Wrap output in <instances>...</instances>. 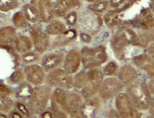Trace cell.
I'll list each match as a JSON object with an SVG mask.
<instances>
[{
  "mask_svg": "<svg viewBox=\"0 0 154 118\" xmlns=\"http://www.w3.org/2000/svg\"><path fill=\"white\" fill-rule=\"evenodd\" d=\"M138 34L129 26H121L114 33L110 41L116 58L119 60L133 58L141 54L142 48L137 44Z\"/></svg>",
  "mask_w": 154,
  "mask_h": 118,
  "instance_id": "1",
  "label": "cell"
},
{
  "mask_svg": "<svg viewBox=\"0 0 154 118\" xmlns=\"http://www.w3.org/2000/svg\"><path fill=\"white\" fill-rule=\"evenodd\" d=\"M126 93L139 110H146L151 103L152 96L148 84L144 80L137 79L128 85Z\"/></svg>",
  "mask_w": 154,
  "mask_h": 118,
  "instance_id": "2",
  "label": "cell"
},
{
  "mask_svg": "<svg viewBox=\"0 0 154 118\" xmlns=\"http://www.w3.org/2000/svg\"><path fill=\"white\" fill-rule=\"evenodd\" d=\"M81 57L84 68L92 69L102 66L107 61V54L103 46L94 48L84 47L81 51Z\"/></svg>",
  "mask_w": 154,
  "mask_h": 118,
  "instance_id": "3",
  "label": "cell"
},
{
  "mask_svg": "<svg viewBox=\"0 0 154 118\" xmlns=\"http://www.w3.org/2000/svg\"><path fill=\"white\" fill-rule=\"evenodd\" d=\"M77 23L79 28L85 32L95 34L101 29L102 19L96 12L88 9L79 14Z\"/></svg>",
  "mask_w": 154,
  "mask_h": 118,
  "instance_id": "4",
  "label": "cell"
},
{
  "mask_svg": "<svg viewBox=\"0 0 154 118\" xmlns=\"http://www.w3.org/2000/svg\"><path fill=\"white\" fill-rule=\"evenodd\" d=\"M51 95V90L48 86H39L33 90L29 99V107L31 113L40 114L46 109Z\"/></svg>",
  "mask_w": 154,
  "mask_h": 118,
  "instance_id": "5",
  "label": "cell"
},
{
  "mask_svg": "<svg viewBox=\"0 0 154 118\" xmlns=\"http://www.w3.org/2000/svg\"><path fill=\"white\" fill-rule=\"evenodd\" d=\"M116 110L122 117H139L141 115L126 92H120L116 96Z\"/></svg>",
  "mask_w": 154,
  "mask_h": 118,
  "instance_id": "6",
  "label": "cell"
},
{
  "mask_svg": "<svg viewBox=\"0 0 154 118\" xmlns=\"http://www.w3.org/2000/svg\"><path fill=\"white\" fill-rule=\"evenodd\" d=\"M89 80L88 83L82 88L81 94L82 96L86 99L93 97L96 93L99 92L100 85L103 80V72L102 70L92 68L88 70Z\"/></svg>",
  "mask_w": 154,
  "mask_h": 118,
  "instance_id": "7",
  "label": "cell"
},
{
  "mask_svg": "<svg viewBox=\"0 0 154 118\" xmlns=\"http://www.w3.org/2000/svg\"><path fill=\"white\" fill-rule=\"evenodd\" d=\"M124 85L118 78L109 77L104 79L99 90V94L105 100L116 97L124 89Z\"/></svg>",
  "mask_w": 154,
  "mask_h": 118,
  "instance_id": "8",
  "label": "cell"
},
{
  "mask_svg": "<svg viewBox=\"0 0 154 118\" xmlns=\"http://www.w3.org/2000/svg\"><path fill=\"white\" fill-rule=\"evenodd\" d=\"M29 33L32 38L33 44L39 54H43L48 50L50 42L47 33L43 31L41 23H35L29 28Z\"/></svg>",
  "mask_w": 154,
  "mask_h": 118,
  "instance_id": "9",
  "label": "cell"
},
{
  "mask_svg": "<svg viewBox=\"0 0 154 118\" xmlns=\"http://www.w3.org/2000/svg\"><path fill=\"white\" fill-rule=\"evenodd\" d=\"M71 73L60 68L53 69L47 76L49 84L60 88H70L73 86V78Z\"/></svg>",
  "mask_w": 154,
  "mask_h": 118,
  "instance_id": "10",
  "label": "cell"
},
{
  "mask_svg": "<svg viewBox=\"0 0 154 118\" xmlns=\"http://www.w3.org/2000/svg\"><path fill=\"white\" fill-rule=\"evenodd\" d=\"M133 24L145 31L153 30L154 4L146 7Z\"/></svg>",
  "mask_w": 154,
  "mask_h": 118,
  "instance_id": "11",
  "label": "cell"
},
{
  "mask_svg": "<svg viewBox=\"0 0 154 118\" xmlns=\"http://www.w3.org/2000/svg\"><path fill=\"white\" fill-rule=\"evenodd\" d=\"M82 96H81L76 92H66L62 104L60 105V109L70 113H76L80 111L82 106Z\"/></svg>",
  "mask_w": 154,
  "mask_h": 118,
  "instance_id": "12",
  "label": "cell"
},
{
  "mask_svg": "<svg viewBox=\"0 0 154 118\" xmlns=\"http://www.w3.org/2000/svg\"><path fill=\"white\" fill-rule=\"evenodd\" d=\"M31 4L38 11L40 19L44 22H48L55 14L54 7L50 0H31Z\"/></svg>",
  "mask_w": 154,
  "mask_h": 118,
  "instance_id": "13",
  "label": "cell"
},
{
  "mask_svg": "<svg viewBox=\"0 0 154 118\" xmlns=\"http://www.w3.org/2000/svg\"><path fill=\"white\" fill-rule=\"evenodd\" d=\"M24 73L27 80L32 85H39L44 81V70L37 64H32L25 67Z\"/></svg>",
  "mask_w": 154,
  "mask_h": 118,
  "instance_id": "14",
  "label": "cell"
},
{
  "mask_svg": "<svg viewBox=\"0 0 154 118\" xmlns=\"http://www.w3.org/2000/svg\"><path fill=\"white\" fill-rule=\"evenodd\" d=\"M132 61L137 68L154 77V59L148 54H140L132 58Z\"/></svg>",
  "mask_w": 154,
  "mask_h": 118,
  "instance_id": "15",
  "label": "cell"
},
{
  "mask_svg": "<svg viewBox=\"0 0 154 118\" xmlns=\"http://www.w3.org/2000/svg\"><path fill=\"white\" fill-rule=\"evenodd\" d=\"M101 108V102L97 97L88 98L82 103L80 109L81 116L85 117H94L97 115Z\"/></svg>",
  "mask_w": 154,
  "mask_h": 118,
  "instance_id": "16",
  "label": "cell"
},
{
  "mask_svg": "<svg viewBox=\"0 0 154 118\" xmlns=\"http://www.w3.org/2000/svg\"><path fill=\"white\" fill-rule=\"evenodd\" d=\"M82 61L81 54L77 49H72L66 55L64 60L65 70L72 74L78 71Z\"/></svg>",
  "mask_w": 154,
  "mask_h": 118,
  "instance_id": "17",
  "label": "cell"
},
{
  "mask_svg": "<svg viewBox=\"0 0 154 118\" xmlns=\"http://www.w3.org/2000/svg\"><path fill=\"white\" fill-rule=\"evenodd\" d=\"M117 78L123 82L124 85H128L137 79L138 72L131 65L125 64L118 70Z\"/></svg>",
  "mask_w": 154,
  "mask_h": 118,
  "instance_id": "18",
  "label": "cell"
},
{
  "mask_svg": "<svg viewBox=\"0 0 154 118\" xmlns=\"http://www.w3.org/2000/svg\"><path fill=\"white\" fill-rule=\"evenodd\" d=\"M80 5V0H57L53 5L55 14L58 17H64L71 9Z\"/></svg>",
  "mask_w": 154,
  "mask_h": 118,
  "instance_id": "19",
  "label": "cell"
},
{
  "mask_svg": "<svg viewBox=\"0 0 154 118\" xmlns=\"http://www.w3.org/2000/svg\"><path fill=\"white\" fill-rule=\"evenodd\" d=\"M64 61V56L60 54H49L45 55L41 59L43 68L47 70H53L62 64Z\"/></svg>",
  "mask_w": 154,
  "mask_h": 118,
  "instance_id": "20",
  "label": "cell"
},
{
  "mask_svg": "<svg viewBox=\"0 0 154 118\" xmlns=\"http://www.w3.org/2000/svg\"><path fill=\"white\" fill-rule=\"evenodd\" d=\"M78 36L77 31L75 29H70L59 35L56 40L53 42V47H60L67 45L75 39Z\"/></svg>",
  "mask_w": 154,
  "mask_h": 118,
  "instance_id": "21",
  "label": "cell"
},
{
  "mask_svg": "<svg viewBox=\"0 0 154 118\" xmlns=\"http://www.w3.org/2000/svg\"><path fill=\"white\" fill-rule=\"evenodd\" d=\"M14 44L17 51L21 54L28 52L32 48V42L28 37L23 36V35L17 36Z\"/></svg>",
  "mask_w": 154,
  "mask_h": 118,
  "instance_id": "22",
  "label": "cell"
},
{
  "mask_svg": "<svg viewBox=\"0 0 154 118\" xmlns=\"http://www.w3.org/2000/svg\"><path fill=\"white\" fill-rule=\"evenodd\" d=\"M2 46H7L14 42L16 37V29L12 26H7L1 30Z\"/></svg>",
  "mask_w": 154,
  "mask_h": 118,
  "instance_id": "23",
  "label": "cell"
},
{
  "mask_svg": "<svg viewBox=\"0 0 154 118\" xmlns=\"http://www.w3.org/2000/svg\"><path fill=\"white\" fill-rule=\"evenodd\" d=\"M104 22L109 28L116 26L121 23L119 19V11L118 9H114L109 11L104 16Z\"/></svg>",
  "mask_w": 154,
  "mask_h": 118,
  "instance_id": "24",
  "label": "cell"
},
{
  "mask_svg": "<svg viewBox=\"0 0 154 118\" xmlns=\"http://www.w3.org/2000/svg\"><path fill=\"white\" fill-rule=\"evenodd\" d=\"M33 92V88L28 82H22L17 90V97L21 100L30 99Z\"/></svg>",
  "mask_w": 154,
  "mask_h": 118,
  "instance_id": "25",
  "label": "cell"
},
{
  "mask_svg": "<svg viewBox=\"0 0 154 118\" xmlns=\"http://www.w3.org/2000/svg\"><path fill=\"white\" fill-rule=\"evenodd\" d=\"M66 31V25L58 20L51 21L46 26V32L49 35H60Z\"/></svg>",
  "mask_w": 154,
  "mask_h": 118,
  "instance_id": "26",
  "label": "cell"
},
{
  "mask_svg": "<svg viewBox=\"0 0 154 118\" xmlns=\"http://www.w3.org/2000/svg\"><path fill=\"white\" fill-rule=\"evenodd\" d=\"M23 14L25 17L28 19V21L32 23H35L40 19L38 11L37 9L33 6L32 4H26L23 8Z\"/></svg>",
  "mask_w": 154,
  "mask_h": 118,
  "instance_id": "27",
  "label": "cell"
},
{
  "mask_svg": "<svg viewBox=\"0 0 154 118\" xmlns=\"http://www.w3.org/2000/svg\"><path fill=\"white\" fill-rule=\"evenodd\" d=\"M89 80L88 72L81 70L73 78V86L76 88H82L88 83Z\"/></svg>",
  "mask_w": 154,
  "mask_h": 118,
  "instance_id": "28",
  "label": "cell"
},
{
  "mask_svg": "<svg viewBox=\"0 0 154 118\" xmlns=\"http://www.w3.org/2000/svg\"><path fill=\"white\" fill-rule=\"evenodd\" d=\"M14 25L17 28H26L28 26V19L25 17L24 14L21 11L15 13L12 17Z\"/></svg>",
  "mask_w": 154,
  "mask_h": 118,
  "instance_id": "29",
  "label": "cell"
},
{
  "mask_svg": "<svg viewBox=\"0 0 154 118\" xmlns=\"http://www.w3.org/2000/svg\"><path fill=\"white\" fill-rule=\"evenodd\" d=\"M19 5L18 0H0L2 11H9L16 9Z\"/></svg>",
  "mask_w": 154,
  "mask_h": 118,
  "instance_id": "30",
  "label": "cell"
},
{
  "mask_svg": "<svg viewBox=\"0 0 154 118\" xmlns=\"http://www.w3.org/2000/svg\"><path fill=\"white\" fill-rule=\"evenodd\" d=\"M109 2L104 0V1L98 2H94L88 6V9L94 12L100 13L103 12L108 8Z\"/></svg>",
  "mask_w": 154,
  "mask_h": 118,
  "instance_id": "31",
  "label": "cell"
},
{
  "mask_svg": "<svg viewBox=\"0 0 154 118\" xmlns=\"http://www.w3.org/2000/svg\"><path fill=\"white\" fill-rule=\"evenodd\" d=\"M118 70H119L118 64L115 61H110L106 65L102 72H103L104 76H112L117 73Z\"/></svg>",
  "mask_w": 154,
  "mask_h": 118,
  "instance_id": "32",
  "label": "cell"
},
{
  "mask_svg": "<svg viewBox=\"0 0 154 118\" xmlns=\"http://www.w3.org/2000/svg\"><path fill=\"white\" fill-rule=\"evenodd\" d=\"M13 100L8 97L7 95H2L1 94V104L0 108L1 110L4 112H7L12 107Z\"/></svg>",
  "mask_w": 154,
  "mask_h": 118,
  "instance_id": "33",
  "label": "cell"
},
{
  "mask_svg": "<svg viewBox=\"0 0 154 118\" xmlns=\"http://www.w3.org/2000/svg\"><path fill=\"white\" fill-rule=\"evenodd\" d=\"M9 80L11 82L13 83L17 84V83H21L24 80V74L22 72V70L20 69L16 70L11 75V76L9 77Z\"/></svg>",
  "mask_w": 154,
  "mask_h": 118,
  "instance_id": "34",
  "label": "cell"
},
{
  "mask_svg": "<svg viewBox=\"0 0 154 118\" xmlns=\"http://www.w3.org/2000/svg\"><path fill=\"white\" fill-rule=\"evenodd\" d=\"M38 59V56L33 52H26L22 56V60L25 64H31L37 61Z\"/></svg>",
  "mask_w": 154,
  "mask_h": 118,
  "instance_id": "35",
  "label": "cell"
},
{
  "mask_svg": "<svg viewBox=\"0 0 154 118\" xmlns=\"http://www.w3.org/2000/svg\"><path fill=\"white\" fill-rule=\"evenodd\" d=\"M134 0H109V5L114 9H121Z\"/></svg>",
  "mask_w": 154,
  "mask_h": 118,
  "instance_id": "36",
  "label": "cell"
},
{
  "mask_svg": "<svg viewBox=\"0 0 154 118\" xmlns=\"http://www.w3.org/2000/svg\"><path fill=\"white\" fill-rule=\"evenodd\" d=\"M78 16L75 12L74 11H72V12L66 15V20L68 23V25L70 26H74L75 24H76L77 22H78Z\"/></svg>",
  "mask_w": 154,
  "mask_h": 118,
  "instance_id": "37",
  "label": "cell"
},
{
  "mask_svg": "<svg viewBox=\"0 0 154 118\" xmlns=\"http://www.w3.org/2000/svg\"><path fill=\"white\" fill-rule=\"evenodd\" d=\"M0 90H1L2 95H8L12 93V90L9 88L8 86L3 85V84H1V85H0Z\"/></svg>",
  "mask_w": 154,
  "mask_h": 118,
  "instance_id": "38",
  "label": "cell"
},
{
  "mask_svg": "<svg viewBox=\"0 0 154 118\" xmlns=\"http://www.w3.org/2000/svg\"><path fill=\"white\" fill-rule=\"evenodd\" d=\"M80 38H81V40L85 43H87V44H88V43H90V41H92L91 36H90L88 33H86V32L81 33Z\"/></svg>",
  "mask_w": 154,
  "mask_h": 118,
  "instance_id": "39",
  "label": "cell"
},
{
  "mask_svg": "<svg viewBox=\"0 0 154 118\" xmlns=\"http://www.w3.org/2000/svg\"><path fill=\"white\" fill-rule=\"evenodd\" d=\"M147 54L151 57L152 58L154 59V42L151 43V44L149 45V46L146 48Z\"/></svg>",
  "mask_w": 154,
  "mask_h": 118,
  "instance_id": "40",
  "label": "cell"
},
{
  "mask_svg": "<svg viewBox=\"0 0 154 118\" xmlns=\"http://www.w3.org/2000/svg\"><path fill=\"white\" fill-rule=\"evenodd\" d=\"M17 106H18V108H19V110H20L21 113L23 114V115H29V112L28 110H27L26 107L25 105H23L22 103H18Z\"/></svg>",
  "mask_w": 154,
  "mask_h": 118,
  "instance_id": "41",
  "label": "cell"
},
{
  "mask_svg": "<svg viewBox=\"0 0 154 118\" xmlns=\"http://www.w3.org/2000/svg\"><path fill=\"white\" fill-rule=\"evenodd\" d=\"M148 87H149L150 91L152 95H154V77H152L149 81L148 82Z\"/></svg>",
  "mask_w": 154,
  "mask_h": 118,
  "instance_id": "42",
  "label": "cell"
},
{
  "mask_svg": "<svg viewBox=\"0 0 154 118\" xmlns=\"http://www.w3.org/2000/svg\"><path fill=\"white\" fill-rule=\"evenodd\" d=\"M149 114L151 116L154 117V99H152L151 100V103L150 104V106L149 107Z\"/></svg>",
  "mask_w": 154,
  "mask_h": 118,
  "instance_id": "43",
  "label": "cell"
},
{
  "mask_svg": "<svg viewBox=\"0 0 154 118\" xmlns=\"http://www.w3.org/2000/svg\"><path fill=\"white\" fill-rule=\"evenodd\" d=\"M42 116L43 117H51L53 116V113L52 112L47 111V112H45V113L43 114Z\"/></svg>",
  "mask_w": 154,
  "mask_h": 118,
  "instance_id": "44",
  "label": "cell"
},
{
  "mask_svg": "<svg viewBox=\"0 0 154 118\" xmlns=\"http://www.w3.org/2000/svg\"><path fill=\"white\" fill-rule=\"evenodd\" d=\"M11 117H21V115H19V114H18L17 113H15V112H14V113H12L11 114Z\"/></svg>",
  "mask_w": 154,
  "mask_h": 118,
  "instance_id": "45",
  "label": "cell"
},
{
  "mask_svg": "<svg viewBox=\"0 0 154 118\" xmlns=\"http://www.w3.org/2000/svg\"><path fill=\"white\" fill-rule=\"evenodd\" d=\"M85 1L89 2H91V3H94V2H98L104 1V0H85Z\"/></svg>",
  "mask_w": 154,
  "mask_h": 118,
  "instance_id": "46",
  "label": "cell"
}]
</instances>
